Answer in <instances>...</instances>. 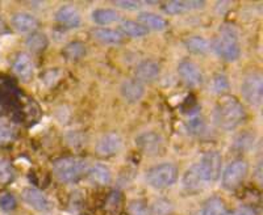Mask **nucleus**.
<instances>
[{"instance_id": "obj_33", "label": "nucleus", "mask_w": 263, "mask_h": 215, "mask_svg": "<svg viewBox=\"0 0 263 215\" xmlns=\"http://www.w3.org/2000/svg\"><path fill=\"white\" fill-rule=\"evenodd\" d=\"M129 211H130L132 215H150L147 207L145 206L144 203L140 202V201L132 202L130 206H129Z\"/></svg>"}, {"instance_id": "obj_27", "label": "nucleus", "mask_w": 263, "mask_h": 215, "mask_svg": "<svg viewBox=\"0 0 263 215\" xmlns=\"http://www.w3.org/2000/svg\"><path fill=\"white\" fill-rule=\"evenodd\" d=\"M25 44H27L30 50L39 53V51H42L48 46V37L44 33H32L27 38Z\"/></svg>"}, {"instance_id": "obj_14", "label": "nucleus", "mask_w": 263, "mask_h": 215, "mask_svg": "<svg viewBox=\"0 0 263 215\" xmlns=\"http://www.w3.org/2000/svg\"><path fill=\"white\" fill-rule=\"evenodd\" d=\"M120 92H121V96H123V99L126 102L135 104V102H138L142 99V96L145 93V88L142 83H140L136 79H126L121 84Z\"/></svg>"}, {"instance_id": "obj_28", "label": "nucleus", "mask_w": 263, "mask_h": 215, "mask_svg": "<svg viewBox=\"0 0 263 215\" xmlns=\"http://www.w3.org/2000/svg\"><path fill=\"white\" fill-rule=\"evenodd\" d=\"M16 137L15 126L7 120H0V144L12 142Z\"/></svg>"}, {"instance_id": "obj_9", "label": "nucleus", "mask_w": 263, "mask_h": 215, "mask_svg": "<svg viewBox=\"0 0 263 215\" xmlns=\"http://www.w3.org/2000/svg\"><path fill=\"white\" fill-rule=\"evenodd\" d=\"M123 147V139L117 133H108L103 135L96 143V153L100 156L116 155Z\"/></svg>"}, {"instance_id": "obj_30", "label": "nucleus", "mask_w": 263, "mask_h": 215, "mask_svg": "<svg viewBox=\"0 0 263 215\" xmlns=\"http://www.w3.org/2000/svg\"><path fill=\"white\" fill-rule=\"evenodd\" d=\"M212 87H213V91H215L217 95H222V93L229 91V80H228V78L225 76V75L218 74L213 78Z\"/></svg>"}, {"instance_id": "obj_10", "label": "nucleus", "mask_w": 263, "mask_h": 215, "mask_svg": "<svg viewBox=\"0 0 263 215\" xmlns=\"http://www.w3.org/2000/svg\"><path fill=\"white\" fill-rule=\"evenodd\" d=\"M136 144L144 151L146 155H157L161 151L163 139L158 133L145 132L136 138Z\"/></svg>"}, {"instance_id": "obj_25", "label": "nucleus", "mask_w": 263, "mask_h": 215, "mask_svg": "<svg viewBox=\"0 0 263 215\" xmlns=\"http://www.w3.org/2000/svg\"><path fill=\"white\" fill-rule=\"evenodd\" d=\"M225 212V205L221 198L213 197L208 200L200 211H197L195 215H222Z\"/></svg>"}, {"instance_id": "obj_36", "label": "nucleus", "mask_w": 263, "mask_h": 215, "mask_svg": "<svg viewBox=\"0 0 263 215\" xmlns=\"http://www.w3.org/2000/svg\"><path fill=\"white\" fill-rule=\"evenodd\" d=\"M222 215H255V211L250 207H239V209L234 210L230 212H224Z\"/></svg>"}, {"instance_id": "obj_31", "label": "nucleus", "mask_w": 263, "mask_h": 215, "mask_svg": "<svg viewBox=\"0 0 263 215\" xmlns=\"http://www.w3.org/2000/svg\"><path fill=\"white\" fill-rule=\"evenodd\" d=\"M16 207V200L11 193H4L0 196V209L4 211H11Z\"/></svg>"}, {"instance_id": "obj_7", "label": "nucleus", "mask_w": 263, "mask_h": 215, "mask_svg": "<svg viewBox=\"0 0 263 215\" xmlns=\"http://www.w3.org/2000/svg\"><path fill=\"white\" fill-rule=\"evenodd\" d=\"M222 158L218 151H208L200 161H197V165L200 168V172L203 175L205 182L210 185L212 182L220 177L221 174Z\"/></svg>"}, {"instance_id": "obj_6", "label": "nucleus", "mask_w": 263, "mask_h": 215, "mask_svg": "<svg viewBox=\"0 0 263 215\" xmlns=\"http://www.w3.org/2000/svg\"><path fill=\"white\" fill-rule=\"evenodd\" d=\"M248 163L245 160H234L232 161L225 170L222 172L221 185L227 190H234L238 188L242 181L245 180L248 174Z\"/></svg>"}, {"instance_id": "obj_11", "label": "nucleus", "mask_w": 263, "mask_h": 215, "mask_svg": "<svg viewBox=\"0 0 263 215\" xmlns=\"http://www.w3.org/2000/svg\"><path fill=\"white\" fill-rule=\"evenodd\" d=\"M21 197L28 206L37 210V211H46V210L50 209V201L39 189L25 188L21 193Z\"/></svg>"}, {"instance_id": "obj_19", "label": "nucleus", "mask_w": 263, "mask_h": 215, "mask_svg": "<svg viewBox=\"0 0 263 215\" xmlns=\"http://www.w3.org/2000/svg\"><path fill=\"white\" fill-rule=\"evenodd\" d=\"M138 23L144 25L147 30H164L168 27L167 21L163 17L152 12H141L138 15Z\"/></svg>"}, {"instance_id": "obj_29", "label": "nucleus", "mask_w": 263, "mask_h": 215, "mask_svg": "<svg viewBox=\"0 0 263 215\" xmlns=\"http://www.w3.org/2000/svg\"><path fill=\"white\" fill-rule=\"evenodd\" d=\"M171 211H173V205H171L170 201L161 198V200L156 201V202L153 203V206H152L153 215H168Z\"/></svg>"}, {"instance_id": "obj_12", "label": "nucleus", "mask_w": 263, "mask_h": 215, "mask_svg": "<svg viewBox=\"0 0 263 215\" xmlns=\"http://www.w3.org/2000/svg\"><path fill=\"white\" fill-rule=\"evenodd\" d=\"M182 184L183 188L187 191L203 190V189L208 185L205 182V180H204L203 175H201L200 168H199L197 163H195L194 165H191L189 169L185 170V174L183 175Z\"/></svg>"}, {"instance_id": "obj_24", "label": "nucleus", "mask_w": 263, "mask_h": 215, "mask_svg": "<svg viewBox=\"0 0 263 215\" xmlns=\"http://www.w3.org/2000/svg\"><path fill=\"white\" fill-rule=\"evenodd\" d=\"M185 48L195 54H205L210 51L211 44L206 38L201 36H194L185 39Z\"/></svg>"}, {"instance_id": "obj_26", "label": "nucleus", "mask_w": 263, "mask_h": 215, "mask_svg": "<svg viewBox=\"0 0 263 215\" xmlns=\"http://www.w3.org/2000/svg\"><path fill=\"white\" fill-rule=\"evenodd\" d=\"M84 54H86V46L78 41L71 42L63 49V55L67 60H78L83 58Z\"/></svg>"}, {"instance_id": "obj_5", "label": "nucleus", "mask_w": 263, "mask_h": 215, "mask_svg": "<svg viewBox=\"0 0 263 215\" xmlns=\"http://www.w3.org/2000/svg\"><path fill=\"white\" fill-rule=\"evenodd\" d=\"M243 99L251 106H260L263 99V76L259 72H253L245 76L241 84Z\"/></svg>"}, {"instance_id": "obj_1", "label": "nucleus", "mask_w": 263, "mask_h": 215, "mask_svg": "<svg viewBox=\"0 0 263 215\" xmlns=\"http://www.w3.org/2000/svg\"><path fill=\"white\" fill-rule=\"evenodd\" d=\"M246 112L241 102L234 97H222L217 102L215 109V122L225 132H230L238 127L245 121Z\"/></svg>"}, {"instance_id": "obj_34", "label": "nucleus", "mask_w": 263, "mask_h": 215, "mask_svg": "<svg viewBox=\"0 0 263 215\" xmlns=\"http://www.w3.org/2000/svg\"><path fill=\"white\" fill-rule=\"evenodd\" d=\"M12 168L6 161L0 163V181H8L9 179H12Z\"/></svg>"}, {"instance_id": "obj_15", "label": "nucleus", "mask_w": 263, "mask_h": 215, "mask_svg": "<svg viewBox=\"0 0 263 215\" xmlns=\"http://www.w3.org/2000/svg\"><path fill=\"white\" fill-rule=\"evenodd\" d=\"M13 72L23 81H29L34 74V63L29 54L20 53L13 62Z\"/></svg>"}, {"instance_id": "obj_35", "label": "nucleus", "mask_w": 263, "mask_h": 215, "mask_svg": "<svg viewBox=\"0 0 263 215\" xmlns=\"http://www.w3.org/2000/svg\"><path fill=\"white\" fill-rule=\"evenodd\" d=\"M117 7L123 9H129V11H135L141 7L140 2H132V0H119V2H115Z\"/></svg>"}, {"instance_id": "obj_20", "label": "nucleus", "mask_w": 263, "mask_h": 215, "mask_svg": "<svg viewBox=\"0 0 263 215\" xmlns=\"http://www.w3.org/2000/svg\"><path fill=\"white\" fill-rule=\"evenodd\" d=\"M92 36L98 39L99 42L105 44V45H119L123 37L119 32L107 28H96L92 30Z\"/></svg>"}, {"instance_id": "obj_17", "label": "nucleus", "mask_w": 263, "mask_h": 215, "mask_svg": "<svg viewBox=\"0 0 263 215\" xmlns=\"http://www.w3.org/2000/svg\"><path fill=\"white\" fill-rule=\"evenodd\" d=\"M12 27L17 30L18 33H33L39 28V21L30 13L18 12L12 16Z\"/></svg>"}, {"instance_id": "obj_13", "label": "nucleus", "mask_w": 263, "mask_h": 215, "mask_svg": "<svg viewBox=\"0 0 263 215\" xmlns=\"http://www.w3.org/2000/svg\"><path fill=\"white\" fill-rule=\"evenodd\" d=\"M161 67L156 60H144L141 62L135 70L136 80L140 83H152L159 76Z\"/></svg>"}, {"instance_id": "obj_37", "label": "nucleus", "mask_w": 263, "mask_h": 215, "mask_svg": "<svg viewBox=\"0 0 263 215\" xmlns=\"http://www.w3.org/2000/svg\"><path fill=\"white\" fill-rule=\"evenodd\" d=\"M4 29H6V25H4V21L2 20V17H0V32H4Z\"/></svg>"}, {"instance_id": "obj_23", "label": "nucleus", "mask_w": 263, "mask_h": 215, "mask_svg": "<svg viewBox=\"0 0 263 215\" xmlns=\"http://www.w3.org/2000/svg\"><path fill=\"white\" fill-rule=\"evenodd\" d=\"M120 16L115 9L109 8H100L95 9L92 12V20L93 23L99 25H109L114 24L116 21H119Z\"/></svg>"}, {"instance_id": "obj_4", "label": "nucleus", "mask_w": 263, "mask_h": 215, "mask_svg": "<svg viewBox=\"0 0 263 215\" xmlns=\"http://www.w3.org/2000/svg\"><path fill=\"white\" fill-rule=\"evenodd\" d=\"M178 180V168L173 163H163L147 170L146 181L152 188L164 189L174 185Z\"/></svg>"}, {"instance_id": "obj_3", "label": "nucleus", "mask_w": 263, "mask_h": 215, "mask_svg": "<svg viewBox=\"0 0 263 215\" xmlns=\"http://www.w3.org/2000/svg\"><path fill=\"white\" fill-rule=\"evenodd\" d=\"M53 169L60 181L72 182L86 174L88 170V164L83 159L63 158L54 163Z\"/></svg>"}, {"instance_id": "obj_8", "label": "nucleus", "mask_w": 263, "mask_h": 215, "mask_svg": "<svg viewBox=\"0 0 263 215\" xmlns=\"http://www.w3.org/2000/svg\"><path fill=\"white\" fill-rule=\"evenodd\" d=\"M178 74L182 78L187 85L190 87H196L203 83V72L199 69L196 63L191 60H183L178 66Z\"/></svg>"}, {"instance_id": "obj_22", "label": "nucleus", "mask_w": 263, "mask_h": 215, "mask_svg": "<svg viewBox=\"0 0 263 215\" xmlns=\"http://www.w3.org/2000/svg\"><path fill=\"white\" fill-rule=\"evenodd\" d=\"M120 30L123 32L125 36L132 37V38H142L147 34L149 30L142 24L133 20H125L120 24Z\"/></svg>"}, {"instance_id": "obj_2", "label": "nucleus", "mask_w": 263, "mask_h": 215, "mask_svg": "<svg viewBox=\"0 0 263 215\" xmlns=\"http://www.w3.org/2000/svg\"><path fill=\"white\" fill-rule=\"evenodd\" d=\"M213 50L227 62H236L241 55L238 32L233 25H224L213 42Z\"/></svg>"}, {"instance_id": "obj_32", "label": "nucleus", "mask_w": 263, "mask_h": 215, "mask_svg": "<svg viewBox=\"0 0 263 215\" xmlns=\"http://www.w3.org/2000/svg\"><path fill=\"white\" fill-rule=\"evenodd\" d=\"M187 126H189V130L192 134H200L204 130V122L200 117H192Z\"/></svg>"}, {"instance_id": "obj_21", "label": "nucleus", "mask_w": 263, "mask_h": 215, "mask_svg": "<svg viewBox=\"0 0 263 215\" xmlns=\"http://www.w3.org/2000/svg\"><path fill=\"white\" fill-rule=\"evenodd\" d=\"M88 176H90L91 181L96 182L99 185H107L112 181V174L109 168L105 167L103 164H95L87 170Z\"/></svg>"}, {"instance_id": "obj_18", "label": "nucleus", "mask_w": 263, "mask_h": 215, "mask_svg": "<svg viewBox=\"0 0 263 215\" xmlns=\"http://www.w3.org/2000/svg\"><path fill=\"white\" fill-rule=\"evenodd\" d=\"M204 2H197V0H187V2H170L166 3L163 7V11L168 15H180V13L190 12L195 9H200L204 7Z\"/></svg>"}, {"instance_id": "obj_16", "label": "nucleus", "mask_w": 263, "mask_h": 215, "mask_svg": "<svg viewBox=\"0 0 263 215\" xmlns=\"http://www.w3.org/2000/svg\"><path fill=\"white\" fill-rule=\"evenodd\" d=\"M55 20L67 28H78L82 24L79 11L72 6H63L55 13Z\"/></svg>"}]
</instances>
